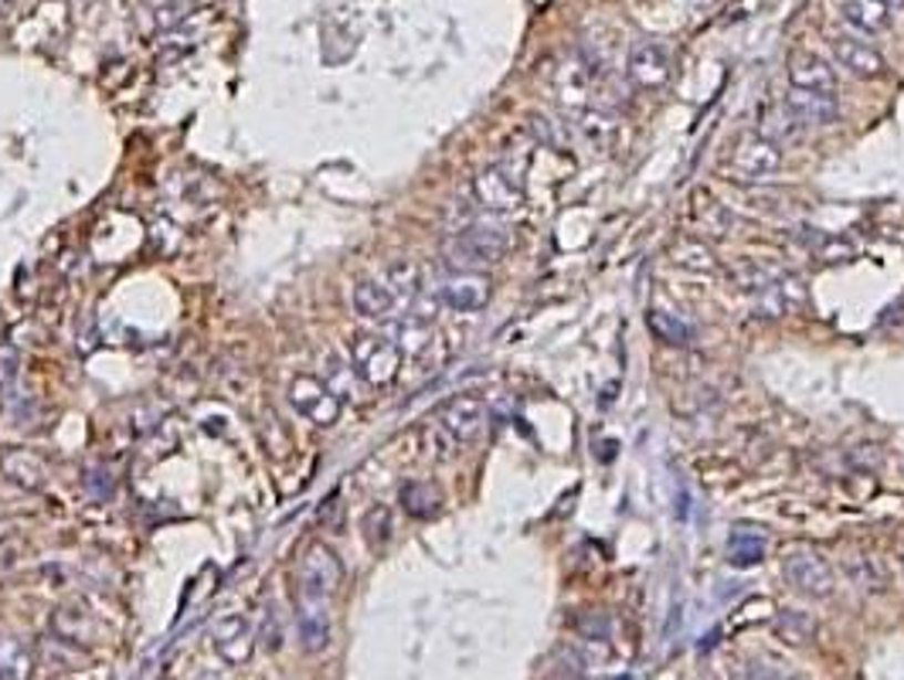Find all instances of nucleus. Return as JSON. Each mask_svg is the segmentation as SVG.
<instances>
[{
    "label": "nucleus",
    "instance_id": "nucleus-1",
    "mask_svg": "<svg viewBox=\"0 0 904 680\" xmlns=\"http://www.w3.org/2000/svg\"><path fill=\"white\" fill-rule=\"evenodd\" d=\"M779 167H782V147L762 133H744L725 161V174L738 184H762L775 177Z\"/></svg>",
    "mask_w": 904,
    "mask_h": 680
},
{
    "label": "nucleus",
    "instance_id": "nucleus-2",
    "mask_svg": "<svg viewBox=\"0 0 904 680\" xmlns=\"http://www.w3.org/2000/svg\"><path fill=\"white\" fill-rule=\"evenodd\" d=\"M401 348L384 333H355L350 337V364L361 374L364 384L384 388L401 371Z\"/></svg>",
    "mask_w": 904,
    "mask_h": 680
},
{
    "label": "nucleus",
    "instance_id": "nucleus-3",
    "mask_svg": "<svg viewBox=\"0 0 904 680\" xmlns=\"http://www.w3.org/2000/svg\"><path fill=\"white\" fill-rule=\"evenodd\" d=\"M340 581H343V565L337 558L333 548L327 545H310L299 558V568H296V593L299 599H320V602H330L337 593H340Z\"/></svg>",
    "mask_w": 904,
    "mask_h": 680
},
{
    "label": "nucleus",
    "instance_id": "nucleus-4",
    "mask_svg": "<svg viewBox=\"0 0 904 680\" xmlns=\"http://www.w3.org/2000/svg\"><path fill=\"white\" fill-rule=\"evenodd\" d=\"M511 253V235L496 225H473L449 238L445 256L452 266H490Z\"/></svg>",
    "mask_w": 904,
    "mask_h": 680
},
{
    "label": "nucleus",
    "instance_id": "nucleus-5",
    "mask_svg": "<svg viewBox=\"0 0 904 680\" xmlns=\"http://www.w3.org/2000/svg\"><path fill=\"white\" fill-rule=\"evenodd\" d=\"M782 575L789 586L799 593V596H810V599H830L836 593V575L830 568V561L810 548H792L785 552L782 558Z\"/></svg>",
    "mask_w": 904,
    "mask_h": 680
},
{
    "label": "nucleus",
    "instance_id": "nucleus-6",
    "mask_svg": "<svg viewBox=\"0 0 904 680\" xmlns=\"http://www.w3.org/2000/svg\"><path fill=\"white\" fill-rule=\"evenodd\" d=\"M286 399L292 405L296 415H304L307 422H314L317 429H330L340 422L343 402L330 392V388L320 378L310 374H296L286 388Z\"/></svg>",
    "mask_w": 904,
    "mask_h": 680
},
{
    "label": "nucleus",
    "instance_id": "nucleus-7",
    "mask_svg": "<svg viewBox=\"0 0 904 680\" xmlns=\"http://www.w3.org/2000/svg\"><path fill=\"white\" fill-rule=\"evenodd\" d=\"M473 194L486 212H496V215H514L524 205V184L504 164H493V167L480 171L473 181Z\"/></svg>",
    "mask_w": 904,
    "mask_h": 680
},
{
    "label": "nucleus",
    "instance_id": "nucleus-8",
    "mask_svg": "<svg viewBox=\"0 0 904 680\" xmlns=\"http://www.w3.org/2000/svg\"><path fill=\"white\" fill-rule=\"evenodd\" d=\"M626 75L636 89L643 92H657L667 89L670 75H674V55L664 41H639L633 44V52L626 59Z\"/></svg>",
    "mask_w": 904,
    "mask_h": 680
},
{
    "label": "nucleus",
    "instance_id": "nucleus-9",
    "mask_svg": "<svg viewBox=\"0 0 904 680\" xmlns=\"http://www.w3.org/2000/svg\"><path fill=\"white\" fill-rule=\"evenodd\" d=\"M256 640H259V633H256L253 622H248L245 616H225V619H218L215 629H212V647H215V653H218L225 663H232V667H242V663L253 660Z\"/></svg>",
    "mask_w": 904,
    "mask_h": 680
},
{
    "label": "nucleus",
    "instance_id": "nucleus-10",
    "mask_svg": "<svg viewBox=\"0 0 904 680\" xmlns=\"http://www.w3.org/2000/svg\"><path fill=\"white\" fill-rule=\"evenodd\" d=\"M490 297H493V282L486 272H456L439 289V300L456 313H476L490 303Z\"/></svg>",
    "mask_w": 904,
    "mask_h": 680
},
{
    "label": "nucleus",
    "instance_id": "nucleus-11",
    "mask_svg": "<svg viewBox=\"0 0 904 680\" xmlns=\"http://www.w3.org/2000/svg\"><path fill=\"white\" fill-rule=\"evenodd\" d=\"M439 425L452 435L456 443H470L486 425V402L480 395H456L449 399L439 412Z\"/></svg>",
    "mask_w": 904,
    "mask_h": 680
},
{
    "label": "nucleus",
    "instance_id": "nucleus-12",
    "mask_svg": "<svg viewBox=\"0 0 904 680\" xmlns=\"http://www.w3.org/2000/svg\"><path fill=\"white\" fill-rule=\"evenodd\" d=\"M833 59L853 79H877L884 72V55L871 41H864L857 34H836L833 38Z\"/></svg>",
    "mask_w": 904,
    "mask_h": 680
},
{
    "label": "nucleus",
    "instance_id": "nucleus-13",
    "mask_svg": "<svg viewBox=\"0 0 904 680\" xmlns=\"http://www.w3.org/2000/svg\"><path fill=\"white\" fill-rule=\"evenodd\" d=\"M782 106L802 123V126H830L840 116L836 92H813V89H789Z\"/></svg>",
    "mask_w": 904,
    "mask_h": 680
},
{
    "label": "nucleus",
    "instance_id": "nucleus-14",
    "mask_svg": "<svg viewBox=\"0 0 904 680\" xmlns=\"http://www.w3.org/2000/svg\"><path fill=\"white\" fill-rule=\"evenodd\" d=\"M296 633L307 653H320L330 643V602L296 599Z\"/></svg>",
    "mask_w": 904,
    "mask_h": 680
},
{
    "label": "nucleus",
    "instance_id": "nucleus-15",
    "mask_svg": "<svg viewBox=\"0 0 904 680\" xmlns=\"http://www.w3.org/2000/svg\"><path fill=\"white\" fill-rule=\"evenodd\" d=\"M789 82L795 89H813V92H836V72L830 62L810 48H795L789 55Z\"/></svg>",
    "mask_w": 904,
    "mask_h": 680
},
{
    "label": "nucleus",
    "instance_id": "nucleus-16",
    "mask_svg": "<svg viewBox=\"0 0 904 680\" xmlns=\"http://www.w3.org/2000/svg\"><path fill=\"white\" fill-rule=\"evenodd\" d=\"M802 303H807V282H802L799 276H789V272H782L766 293H759V303H756V313L759 317H772V320H779V317H789V313H795Z\"/></svg>",
    "mask_w": 904,
    "mask_h": 680
},
{
    "label": "nucleus",
    "instance_id": "nucleus-17",
    "mask_svg": "<svg viewBox=\"0 0 904 680\" xmlns=\"http://www.w3.org/2000/svg\"><path fill=\"white\" fill-rule=\"evenodd\" d=\"M0 473L21 491H41L48 480V466L34 450H8L0 453Z\"/></svg>",
    "mask_w": 904,
    "mask_h": 680
},
{
    "label": "nucleus",
    "instance_id": "nucleus-18",
    "mask_svg": "<svg viewBox=\"0 0 904 680\" xmlns=\"http://www.w3.org/2000/svg\"><path fill=\"white\" fill-rule=\"evenodd\" d=\"M52 629L62 643H89L95 637V619L89 612L85 602L72 599V602H62L52 616Z\"/></svg>",
    "mask_w": 904,
    "mask_h": 680
},
{
    "label": "nucleus",
    "instance_id": "nucleus-19",
    "mask_svg": "<svg viewBox=\"0 0 904 680\" xmlns=\"http://www.w3.org/2000/svg\"><path fill=\"white\" fill-rule=\"evenodd\" d=\"M355 310L364 317V320H388L394 310H398V300L391 293V286L384 279H361L355 286Z\"/></svg>",
    "mask_w": 904,
    "mask_h": 680
},
{
    "label": "nucleus",
    "instance_id": "nucleus-20",
    "mask_svg": "<svg viewBox=\"0 0 904 680\" xmlns=\"http://www.w3.org/2000/svg\"><path fill=\"white\" fill-rule=\"evenodd\" d=\"M782 276V269L762 262V259H738L728 266V279L734 289H741V293H766V289Z\"/></svg>",
    "mask_w": 904,
    "mask_h": 680
},
{
    "label": "nucleus",
    "instance_id": "nucleus-21",
    "mask_svg": "<svg viewBox=\"0 0 904 680\" xmlns=\"http://www.w3.org/2000/svg\"><path fill=\"white\" fill-rule=\"evenodd\" d=\"M843 18L864 34H881L891 28V4L887 0H843Z\"/></svg>",
    "mask_w": 904,
    "mask_h": 680
},
{
    "label": "nucleus",
    "instance_id": "nucleus-22",
    "mask_svg": "<svg viewBox=\"0 0 904 680\" xmlns=\"http://www.w3.org/2000/svg\"><path fill=\"white\" fill-rule=\"evenodd\" d=\"M398 501H401V507H405L409 517H419V521L435 517L442 511V494L429 480H409L405 487H401Z\"/></svg>",
    "mask_w": 904,
    "mask_h": 680
},
{
    "label": "nucleus",
    "instance_id": "nucleus-23",
    "mask_svg": "<svg viewBox=\"0 0 904 680\" xmlns=\"http://www.w3.org/2000/svg\"><path fill=\"white\" fill-rule=\"evenodd\" d=\"M775 637L789 647H807L816 640V619L802 609H782L775 616Z\"/></svg>",
    "mask_w": 904,
    "mask_h": 680
},
{
    "label": "nucleus",
    "instance_id": "nucleus-24",
    "mask_svg": "<svg viewBox=\"0 0 904 680\" xmlns=\"http://www.w3.org/2000/svg\"><path fill=\"white\" fill-rule=\"evenodd\" d=\"M34 673V653L18 637H0V680H28Z\"/></svg>",
    "mask_w": 904,
    "mask_h": 680
},
{
    "label": "nucleus",
    "instance_id": "nucleus-25",
    "mask_svg": "<svg viewBox=\"0 0 904 680\" xmlns=\"http://www.w3.org/2000/svg\"><path fill=\"white\" fill-rule=\"evenodd\" d=\"M646 320H649L653 337L664 340L667 348H687V344H694V337H697V330L687 320H680L677 313H670V310H653Z\"/></svg>",
    "mask_w": 904,
    "mask_h": 680
},
{
    "label": "nucleus",
    "instance_id": "nucleus-26",
    "mask_svg": "<svg viewBox=\"0 0 904 680\" xmlns=\"http://www.w3.org/2000/svg\"><path fill=\"white\" fill-rule=\"evenodd\" d=\"M384 282L391 286V293H394L398 307H401V303H415L419 293H422V272H419V266L409 262V259H398L394 266H388Z\"/></svg>",
    "mask_w": 904,
    "mask_h": 680
},
{
    "label": "nucleus",
    "instance_id": "nucleus-27",
    "mask_svg": "<svg viewBox=\"0 0 904 680\" xmlns=\"http://www.w3.org/2000/svg\"><path fill=\"white\" fill-rule=\"evenodd\" d=\"M588 85H592V75H588L582 59H568L558 69V95H562L565 106H582L585 95H588Z\"/></svg>",
    "mask_w": 904,
    "mask_h": 680
},
{
    "label": "nucleus",
    "instance_id": "nucleus-28",
    "mask_svg": "<svg viewBox=\"0 0 904 680\" xmlns=\"http://www.w3.org/2000/svg\"><path fill=\"white\" fill-rule=\"evenodd\" d=\"M578 130H582V136L592 143V147L606 151V147H613V140H616V133H619V123H616V116L606 113V110H585V113L578 116Z\"/></svg>",
    "mask_w": 904,
    "mask_h": 680
},
{
    "label": "nucleus",
    "instance_id": "nucleus-29",
    "mask_svg": "<svg viewBox=\"0 0 904 680\" xmlns=\"http://www.w3.org/2000/svg\"><path fill=\"white\" fill-rule=\"evenodd\" d=\"M358 371H355V364L350 361H343V358H337V354H330L327 358V368H323V384L330 388V392L340 399V402H347V399H358Z\"/></svg>",
    "mask_w": 904,
    "mask_h": 680
},
{
    "label": "nucleus",
    "instance_id": "nucleus-30",
    "mask_svg": "<svg viewBox=\"0 0 904 680\" xmlns=\"http://www.w3.org/2000/svg\"><path fill=\"white\" fill-rule=\"evenodd\" d=\"M670 259L680 269H690V272H711V269H718L715 253L705 246V241H697V238H680L677 246L670 249Z\"/></svg>",
    "mask_w": 904,
    "mask_h": 680
},
{
    "label": "nucleus",
    "instance_id": "nucleus-31",
    "mask_svg": "<svg viewBox=\"0 0 904 680\" xmlns=\"http://www.w3.org/2000/svg\"><path fill=\"white\" fill-rule=\"evenodd\" d=\"M694 221L700 228H708L711 235H728L731 231V215L721 202H715L711 194L705 190H697L694 194Z\"/></svg>",
    "mask_w": 904,
    "mask_h": 680
},
{
    "label": "nucleus",
    "instance_id": "nucleus-32",
    "mask_svg": "<svg viewBox=\"0 0 904 680\" xmlns=\"http://www.w3.org/2000/svg\"><path fill=\"white\" fill-rule=\"evenodd\" d=\"M846 575H850L853 586L864 589V593H884V586H887V575H884V568H881L874 558H867V555L846 558Z\"/></svg>",
    "mask_w": 904,
    "mask_h": 680
},
{
    "label": "nucleus",
    "instance_id": "nucleus-33",
    "mask_svg": "<svg viewBox=\"0 0 904 680\" xmlns=\"http://www.w3.org/2000/svg\"><path fill=\"white\" fill-rule=\"evenodd\" d=\"M391 530H394V521H391V511L384 507V504H374V507H368L364 511V517H361V534H364V542H368V548H384L388 542H391Z\"/></svg>",
    "mask_w": 904,
    "mask_h": 680
},
{
    "label": "nucleus",
    "instance_id": "nucleus-34",
    "mask_svg": "<svg viewBox=\"0 0 904 680\" xmlns=\"http://www.w3.org/2000/svg\"><path fill=\"white\" fill-rule=\"evenodd\" d=\"M799 130H802V123L785 110V106H775V110H769L766 116H762V136H769L772 143H792V140H799Z\"/></svg>",
    "mask_w": 904,
    "mask_h": 680
},
{
    "label": "nucleus",
    "instance_id": "nucleus-35",
    "mask_svg": "<svg viewBox=\"0 0 904 680\" xmlns=\"http://www.w3.org/2000/svg\"><path fill=\"white\" fill-rule=\"evenodd\" d=\"M766 558V542L762 538H751V534H734L731 545H728V561L734 568H751Z\"/></svg>",
    "mask_w": 904,
    "mask_h": 680
},
{
    "label": "nucleus",
    "instance_id": "nucleus-36",
    "mask_svg": "<svg viewBox=\"0 0 904 680\" xmlns=\"http://www.w3.org/2000/svg\"><path fill=\"white\" fill-rule=\"evenodd\" d=\"M85 491H89L95 501H106V497H113V491H116L113 470H110V466H103V463H92V466L85 470Z\"/></svg>",
    "mask_w": 904,
    "mask_h": 680
},
{
    "label": "nucleus",
    "instance_id": "nucleus-37",
    "mask_svg": "<svg viewBox=\"0 0 904 680\" xmlns=\"http://www.w3.org/2000/svg\"><path fill=\"white\" fill-rule=\"evenodd\" d=\"M187 8H191V0H150V11L157 14V24H161V28L177 24V21L187 14Z\"/></svg>",
    "mask_w": 904,
    "mask_h": 680
},
{
    "label": "nucleus",
    "instance_id": "nucleus-38",
    "mask_svg": "<svg viewBox=\"0 0 904 680\" xmlns=\"http://www.w3.org/2000/svg\"><path fill=\"white\" fill-rule=\"evenodd\" d=\"M21 371V354L14 344H0V388H8Z\"/></svg>",
    "mask_w": 904,
    "mask_h": 680
},
{
    "label": "nucleus",
    "instance_id": "nucleus-39",
    "mask_svg": "<svg viewBox=\"0 0 904 680\" xmlns=\"http://www.w3.org/2000/svg\"><path fill=\"white\" fill-rule=\"evenodd\" d=\"M263 643H266L269 650H279V647H282V629H279L276 606H266V612H263Z\"/></svg>",
    "mask_w": 904,
    "mask_h": 680
},
{
    "label": "nucleus",
    "instance_id": "nucleus-40",
    "mask_svg": "<svg viewBox=\"0 0 904 680\" xmlns=\"http://www.w3.org/2000/svg\"><path fill=\"white\" fill-rule=\"evenodd\" d=\"M14 4H18V0H0V21H8L14 14Z\"/></svg>",
    "mask_w": 904,
    "mask_h": 680
},
{
    "label": "nucleus",
    "instance_id": "nucleus-41",
    "mask_svg": "<svg viewBox=\"0 0 904 680\" xmlns=\"http://www.w3.org/2000/svg\"><path fill=\"white\" fill-rule=\"evenodd\" d=\"M197 680H225V677H222V673H215V670H201V673H197Z\"/></svg>",
    "mask_w": 904,
    "mask_h": 680
},
{
    "label": "nucleus",
    "instance_id": "nucleus-42",
    "mask_svg": "<svg viewBox=\"0 0 904 680\" xmlns=\"http://www.w3.org/2000/svg\"><path fill=\"white\" fill-rule=\"evenodd\" d=\"M779 680H807V677H799V673H782Z\"/></svg>",
    "mask_w": 904,
    "mask_h": 680
},
{
    "label": "nucleus",
    "instance_id": "nucleus-43",
    "mask_svg": "<svg viewBox=\"0 0 904 680\" xmlns=\"http://www.w3.org/2000/svg\"><path fill=\"white\" fill-rule=\"evenodd\" d=\"M887 4H891V8H894V4L901 8V4H904V0H887Z\"/></svg>",
    "mask_w": 904,
    "mask_h": 680
},
{
    "label": "nucleus",
    "instance_id": "nucleus-44",
    "mask_svg": "<svg viewBox=\"0 0 904 680\" xmlns=\"http://www.w3.org/2000/svg\"><path fill=\"white\" fill-rule=\"evenodd\" d=\"M700 4H708V0H700Z\"/></svg>",
    "mask_w": 904,
    "mask_h": 680
}]
</instances>
